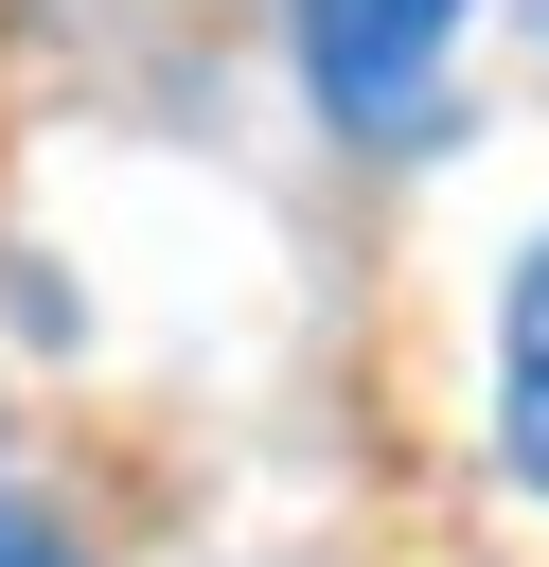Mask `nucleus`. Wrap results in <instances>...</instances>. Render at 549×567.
Returning a JSON list of instances; mask_svg holds the SVG:
<instances>
[{
    "label": "nucleus",
    "mask_w": 549,
    "mask_h": 567,
    "mask_svg": "<svg viewBox=\"0 0 549 567\" xmlns=\"http://www.w3.org/2000/svg\"><path fill=\"white\" fill-rule=\"evenodd\" d=\"M0 567H71V549H53V532H35L18 496H0Z\"/></svg>",
    "instance_id": "7ed1b4c3"
},
{
    "label": "nucleus",
    "mask_w": 549,
    "mask_h": 567,
    "mask_svg": "<svg viewBox=\"0 0 549 567\" xmlns=\"http://www.w3.org/2000/svg\"><path fill=\"white\" fill-rule=\"evenodd\" d=\"M496 461L549 496V230H531L514 284H496Z\"/></svg>",
    "instance_id": "f03ea898"
},
{
    "label": "nucleus",
    "mask_w": 549,
    "mask_h": 567,
    "mask_svg": "<svg viewBox=\"0 0 549 567\" xmlns=\"http://www.w3.org/2000/svg\"><path fill=\"white\" fill-rule=\"evenodd\" d=\"M460 18H478V0H301V71H319V106H336V124H372V142H425Z\"/></svg>",
    "instance_id": "f257e3e1"
}]
</instances>
